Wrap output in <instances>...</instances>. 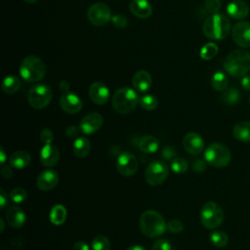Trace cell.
<instances>
[{
	"mask_svg": "<svg viewBox=\"0 0 250 250\" xmlns=\"http://www.w3.org/2000/svg\"><path fill=\"white\" fill-rule=\"evenodd\" d=\"M225 70L233 77H243L250 71V53L244 49L230 52L224 60Z\"/></svg>",
	"mask_w": 250,
	"mask_h": 250,
	"instance_id": "obj_1",
	"label": "cell"
},
{
	"mask_svg": "<svg viewBox=\"0 0 250 250\" xmlns=\"http://www.w3.org/2000/svg\"><path fill=\"white\" fill-rule=\"evenodd\" d=\"M139 227L144 235L149 238H154L165 232L167 224L164 218L157 211L146 210L140 217Z\"/></svg>",
	"mask_w": 250,
	"mask_h": 250,
	"instance_id": "obj_2",
	"label": "cell"
},
{
	"mask_svg": "<svg viewBox=\"0 0 250 250\" xmlns=\"http://www.w3.org/2000/svg\"><path fill=\"white\" fill-rule=\"evenodd\" d=\"M202 31L204 35L210 39H225L230 31V23L229 19L223 14H212L203 22Z\"/></svg>",
	"mask_w": 250,
	"mask_h": 250,
	"instance_id": "obj_3",
	"label": "cell"
},
{
	"mask_svg": "<svg viewBox=\"0 0 250 250\" xmlns=\"http://www.w3.org/2000/svg\"><path fill=\"white\" fill-rule=\"evenodd\" d=\"M140 102V98L135 89L130 87L119 88L112 96L111 104L115 111L127 114L134 110Z\"/></svg>",
	"mask_w": 250,
	"mask_h": 250,
	"instance_id": "obj_4",
	"label": "cell"
},
{
	"mask_svg": "<svg viewBox=\"0 0 250 250\" xmlns=\"http://www.w3.org/2000/svg\"><path fill=\"white\" fill-rule=\"evenodd\" d=\"M20 74L26 82H37L44 78L46 74V65L37 56L25 57L20 66Z\"/></svg>",
	"mask_w": 250,
	"mask_h": 250,
	"instance_id": "obj_5",
	"label": "cell"
},
{
	"mask_svg": "<svg viewBox=\"0 0 250 250\" xmlns=\"http://www.w3.org/2000/svg\"><path fill=\"white\" fill-rule=\"evenodd\" d=\"M204 159L209 165L215 168H223L228 166L230 162V150L224 144L213 143L206 147Z\"/></svg>",
	"mask_w": 250,
	"mask_h": 250,
	"instance_id": "obj_6",
	"label": "cell"
},
{
	"mask_svg": "<svg viewBox=\"0 0 250 250\" xmlns=\"http://www.w3.org/2000/svg\"><path fill=\"white\" fill-rule=\"evenodd\" d=\"M200 221L206 229H214L218 228L224 221V211L222 207L214 201L206 202L200 210Z\"/></svg>",
	"mask_w": 250,
	"mask_h": 250,
	"instance_id": "obj_7",
	"label": "cell"
},
{
	"mask_svg": "<svg viewBox=\"0 0 250 250\" xmlns=\"http://www.w3.org/2000/svg\"><path fill=\"white\" fill-rule=\"evenodd\" d=\"M52 89L46 84L33 85L27 94V101L31 107L35 109H42L46 107L52 100Z\"/></svg>",
	"mask_w": 250,
	"mask_h": 250,
	"instance_id": "obj_8",
	"label": "cell"
},
{
	"mask_svg": "<svg viewBox=\"0 0 250 250\" xmlns=\"http://www.w3.org/2000/svg\"><path fill=\"white\" fill-rule=\"evenodd\" d=\"M168 175L169 168L162 160L151 161L145 171L146 182L152 187L161 185L167 179Z\"/></svg>",
	"mask_w": 250,
	"mask_h": 250,
	"instance_id": "obj_9",
	"label": "cell"
},
{
	"mask_svg": "<svg viewBox=\"0 0 250 250\" xmlns=\"http://www.w3.org/2000/svg\"><path fill=\"white\" fill-rule=\"evenodd\" d=\"M87 17L92 24L102 26L105 25L111 20V12L106 4L98 2L89 7Z\"/></svg>",
	"mask_w": 250,
	"mask_h": 250,
	"instance_id": "obj_10",
	"label": "cell"
},
{
	"mask_svg": "<svg viewBox=\"0 0 250 250\" xmlns=\"http://www.w3.org/2000/svg\"><path fill=\"white\" fill-rule=\"evenodd\" d=\"M116 169L122 176L130 177L134 175L138 169L137 157L129 151L121 152L116 159Z\"/></svg>",
	"mask_w": 250,
	"mask_h": 250,
	"instance_id": "obj_11",
	"label": "cell"
},
{
	"mask_svg": "<svg viewBox=\"0 0 250 250\" xmlns=\"http://www.w3.org/2000/svg\"><path fill=\"white\" fill-rule=\"evenodd\" d=\"M231 37L236 45L245 49L250 47V22L238 21L231 29Z\"/></svg>",
	"mask_w": 250,
	"mask_h": 250,
	"instance_id": "obj_12",
	"label": "cell"
},
{
	"mask_svg": "<svg viewBox=\"0 0 250 250\" xmlns=\"http://www.w3.org/2000/svg\"><path fill=\"white\" fill-rule=\"evenodd\" d=\"M61 108L69 114H75L82 109L83 103L79 96L72 92H64L60 98Z\"/></svg>",
	"mask_w": 250,
	"mask_h": 250,
	"instance_id": "obj_13",
	"label": "cell"
},
{
	"mask_svg": "<svg viewBox=\"0 0 250 250\" xmlns=\"http://www.w3.org/2000/svg\"><path fill=\"white\" fill-rule=\"evenodd\" d=\"M103 122L104 118L99 112H91L80 120L79 128L83 134L91 135L96 133L103 126Z\"/></svg>",
	"mask_w": 250,
	"mask_h": 250,
	"instance_id": "obj_14",
	"label": "cell"
},
{
	"mask_svg": "<svg viewBox=\"0 0 250 250\" xmlns=\"http://www.w3.org/2000/svg\"><path fill=\"white\" fill-rule=\"evenodd\" d=\"M183 146L186 151H188L189 154L198 155L204 149V141L199 134L189 132L185 135L183 139Z\"/></svg>",
	"mask_w": 250,
	"mask_h": 250,
	"instance_id": "obj_15",
	"label": "cell"
},
{
	"mask_svg": "<svg viewBox=\"0 0 250 250\" xmlns=\"http://www.w3.org/2000/svg\"><path fill=\"white\" fill-rule=\"evenodd\" d=\"M60 177L57 171L53 169H47L41 172L36 179V186L42 191H48L53 189L59 183Z\"/></svg>",
	"mask_w": 250,
	"mask_h": 250,
	"instance_id": "obj_16",
	"label": "cell"
},
{
	"mask_svg": "<svg viewBox=\"0 0 250 250\" xmlns=\"http://www.w3.org/2000/svg\"><path fill=\"white\" fill-rule=\"evenodd\" d=\"M89 97L91 101L99 105L106 104L109 98V90L107 86L102 82H94L89 87Z\"/></svg>",
	"mask_w": 250,
	"mask_h": 250,
	"instance_id": "obj_17",
	"label": "cell"
},
{
	"mask_svg": "<svg viewBox=\"0 0 250 250\" xmlns=\"http://www.w3.org/2000/svg\"><path fill=\"white\" fill-rule=\"evenodd\" d=\"M60 160V150L53 144H46L40 150V161L45 167H53Z\"/></svg>",
	"mask_w": 250,
	"mask_h": 250,
	"instance_id": "obj_18",
	"label": "cell"
},
{
	"mask_svg": "<svg viewBox=\"0 0 250 250\" xmlns=\"http://www.w3.org/2000/svg\"><path fill=\"white\" fill-rule=\"evenodd\" d=\"M132 85L137 92L145 93L148 91L152 85V78L150 73L145 69L138 70L133 75Z\"/></svg>",
	"mask_w": 250,
	"mask_h": 250,
	"instance_id": "obj_19",
	"label": "cell"
},
{
	"mask_svg": "<svg viewBox=\"0 0 250 250\" xmlns=\"http://www.w3.org/2000/svg\"><path fill=\"white\" fill-rule=\"evenodd\" d=\"M228 15L234 20H242L249 14V6L243 0H232L227 6Z\"/></svg>",
	"mask_w": 250,
	"mask_h": 250,
	"instance_id": "obj_20",
	"label": "cell"
},
{
	"mask_svg": "<svg viewBox=\"0 0 250 250\" xmlns=\"http://www.w3.org/2000/svg\"><path fill=\"white\" fill-rule=\"evenodd\" d=\"M5 219L9 226L19 229L21 228L25 223V213L21 207L11 206L6 212Z\"/></svg>",
	"mask_w": 250,
	"mask_h": 250,
	"instance_id": "obj_21",
	"label": "cell"
},
{
	"mask_svg": "<svg viewBox=\"0 0 250 250\" xmlns=\"http://www.w3.org/2000/svg\"><path fill=\"white\" fill-rule=\"evenodd\" d=\"M130 11L137 18L146 19L152 14V6L148 0H132Z\"/></svg>",
	"mask_w": 250,
	"mask_h": 250,
	"instance_id": "obj_22",
	"label": "cell"
},
{
	"mask_svg": "<svg viewBox=\"0 0 250 250\" xmlns=\"http://www.w3.org/2000/svg\"><path fill=\"white\" fill-rule=\"evenodd\" d=\"M31 161L30 154L25 150H18L11 154L9 158V163L11 167L16 169H23L29 165Z\"/></svg>",
	"mask_w": 250,
	"mask_h": 250,
	"instance_id": "obj_23",
	"label": "cell"
},
{
	"mask_svg": "<svg viewBox=\"0 0 250 250\" xmlns=\"http://www.w3.org/2000/svg\"><path fill=\"white\" fill-rule=\"evenodd\" d=\"M139 147L143 152L154 153L159 147V141L152 135H145L140 139Z\"/></svg>",
	"mask_w": 250,
	"mask_h": 250,
	"instance_id": "obj_24",
	"label": "cell"
},
{
	"mask_svg": "<svg viewBox=\"0 0 250 250\" xmlns=\"http://www.w3.org/2000/svg\"><path fill=\"white\" fill-rule=\"evenodd\" d=\"M233 137L241 142H250V121H240L233 126Z\"/></svg>",
	"mask_w": 250,
	"mask_h": 250,
	"instance_id": "obj_25",
	"label": "cell"
},
{
	"mask_svg": "<svg viewBox=\"0 0 250 250\" xmlns=\"http://www.w3.org/2000/svg\"><path fill=\"white\" fill-rule=\"evenodd\" d=\"M91 144L86 137H78L75 139L73 143V152L77 157H86L89 154Z\"/></svg>",
	"mask_w": 250,
	"mask_h": 250,
	"instance_id": "obj_26",
	"label": "cell"
},
{
	"mask_svg": "<svg viewBox=\"0 0 250 250\" xmlns=\"http://www.w3.org/2000/svg\"><path fill=\"white\" fill-rule=\"evenodd\" d=\"M66 214V209L63 205L56 204L50 211V221L55 226H61L65 222Z\"/></svg>",
	"mask_w": 250,
	"mask_h": 250,
	"instance_id": "obj_27",
	"label": "cell"
},
{
	"mask_svg": "<svg viewBox=\"0 0 250 250\" xmlns=\"http://www.w3.org/2000/svg\"><path fill=\"white\" fill-rule=\"evenodd\" d=\"M211 85L216 91H225L229 85V78L224 71L218 70L211 77Z\"/></svg>",
	"mask_w": 250,
	"mask_h": 250,
	"instance_id": "obj_28",
	"label": "cell"
},
{
	"mask_svg": "<svg viewBox=\"0 0 250 250\" xmlns=\"http://www.w3.org/2000/svg\"><path fill=\"white\" fill-rule=\"evenodd\" d=\"M21 84V80L17 76L9 75L5 77L2 82V90L4 93L12 95L19 91Z\"/></svg>",
	"mask_w": 250,
	"mask_h": 250,
	"instance_id": "obj_29",
	"label": "cell"
},
{
	"mask_svg": "<svg viewBox=\"0 0 250 250\" xmlns=\"http://www.w3.org/2000/svg\"><path fill=\"white\" fill-rule=\"evenodd\" d=\"M222 101L224 102V104H226L228 105H234L237 103H239L240 93H239L238 89H236L234 87L227 88L222 95Z\"/></svg>",
	"mask_w": 250,
	"mask_h": 250,
	"instance_id": "obj_30",
	"label": "cell"
},
{
	"mask_svg": "<svg viewBox=\"0 0 250 250\" xmlns=\"http://www.w3.org/2000/svg\"><path fill=\"white\" fill-rule=\"evenodd\" d=\"M210 241L212 244L218 248H224L228 245L229 243V236L228 234L220 229H215L213 230L210 235Z\"/></svg>",
	"mask_w": 250,
	"mask_h": 250,
	"instance_id": "obj_31",
	"label": "cell"
},
{
	"mask_svg": "<svg viewBox=\"0 0 250 250\" xmlns=\"http://www.w3.org/2000/svg\"><path fill=\"white\" fill-rule=\"evenodd\" d=\"M218 52H219V48H218L217 44H215L214 42H208L202 46V48L200 49L199 55H200L201 59L208 61V60H211L214 57H216Z\"/></svg>",
	"mask_w": 250,
	"mask_h": 250,
	"instance_id": "obj_32",
	"label": "cell"
},
{
	"mask_svg": "<svg viewBox=\"0 0 250 250\" xmlns=\"http://www.w3.org/2000/svg\"><path fill=\"white\" fill-rule=\"evenodd\" d=\"M139 104L146 110H153L158 105V100L155 96L147 94L140 98Z\"/></svg>",
	"mask_w": 250,
	"mask_h": 250,
	"instance_id": "obj_33",
	"label": "cell"
},
{
	"mask_svg": "<svg viewBox=\"0 0 250 250\" xmlns=\"http://www.w3.org/2000/svg\"><path fill=\"white\" fill-rule=\"evenodd\" d=\"M92 250H110V241L105 235H97L91 244Z\"/></svg>",
	"mask_w": 250,
	"mask_h": 250,
	"instance_id": "obj_34",
	"label": "cell"
},
{
	"mask_svg": "<svg viewBox=\"0 0 250 250\" xmlns=\"http://www.w3.org/2000/svg\"><path fill=\"white\" fill-rule=\"evenodd\" d=\"M188 168V163L184 157H175L171 162V169L176 174H184Z\"/></svg>",
	"mask_w": 250,
	"mask_h": 250,
	"instance_id": "obj_35",
	"label": "cell"
},
{
	"mask_svg": "<svg viewBox=\"0 0 250 250\" xmlns=\"http://www.w3.org/2000/svg\"><path fill=\"white\" fill-rule=\"evenodd\" d=\"M10 198L15 203H22L27 198V192L22 188H15L10 191Z\"/></svg>",
	"mask_w": 250,
	"mask_h": 250,
	"instance_id": "obj_36",
	"label": "cell"
},
{
	"mask_svg": "<svg viewBox=\"0 0 250 250\" xmlns=\"http://www.w3.org/2000/svg\"><path fill=\"white\" fill-rule=\"evenodd\" d=\"M167 229L172 233H180L184 229V224L180 220L173 219L167 223Z\"/></svg>",
	"mask_w": 250,
	"mask_h": 250,
	"instance_id": "obj_37",
	"label": "cell"
},
{
	"mask_svg": "<svg viewBox=\"0 0 250 250\" xmlns=\"http://www.w3.org/2000/svg\"><path fill=\"white\" fill-rule=\"evenodd\" d=\"M111 22L117 28H124L128 25V19L122 14H117L111 17Z\"/></svg>",
	"mask_w": 250,
	"mask_h": 250,
	"instance_id": "obj_38",
	"label": "cell"
},
{
	"mask_svg": "<svg viewBox=\"0 0 250 250\" xmlns=\"http://www.w3.org/2000/svg\"><path fill=\"white\" fill-rule=\"evenodd\" d=\"M151 250H173V247L169 240L159 238L152 244Z\"/></svg>",
	"mask_w": 250,
	"mask_h": 250,
	"instance_id": "obj_39",
	"label": "cell"
},
{
	"mask_svg": "<svg viewBox=\"0 0 250 250\" xmlns=\"http://www.w3.org/2000/svg\"><path fill=\"white\" fill-rule=\"evenodd\" d=\"M204 6L211 14H217L221 8V0H205Z\"/></svg>",
	"mask_w": 250,
	"mask_h": 250,
	"instance_id": "obj_40",
	"label": "cell"
},
{
	"mask_svg": "<svg viewBox=\"0 0 250 250\" xmlns=\"http://www.w3.org/2000/svg\"><path fill=\"white\" fill-rule=\"evenodd\" d=\"M40 140L42 143L46 144H52L54 141V133L49 128H44L40 132Z\"/></svg>",
	"mask_w": 250,
	"mask_h": 250,
	"instance_id": "obj_41",
	"label": "cell"
},
{
	"mask_svg": "<svg viewBox=\"0 0 250 250\" xmlns=\"http://www.w3.org/2000/svg\"><path fill=\"white\" fill-rule=\"evenodd\" d=\"M206 160L204 159H196L193 163H192V169H193V171H195V172H198V173H200V172H203L205 169H206Z\"/></svg>",
	"mask_w": 250,
	"mask_h": 250,
	"instance_id": "obj_42",
	"label": "cell"
},
{
	"mask_svg": "<svg viewBox=\"0 0 250 250\" xmlns=\"http://www.w3.org/2000/svg\"><path fill=\"white\" fill-rule=\"evenodd\" d=\"M79 131H80L79 126L70 125V126L66 127V129H65V136L67 138H76V137H78Z\"/></svg>",
	"mask_w": 250,
	"mask_h": 250,
	"instance_id": "obj_43",
	"label": "cell"
},
{
	"mask_svg": "<svg viewBox=\"0 0 250 250\" xmlns=\"http://www.w3.org/2000/svg\"><path fill=\"white\" fill-rule=\"evenodd\" d=\"M161 155H162L165 159L169 160V159L175 158L176 152H175V150H174L172 147H170V146H166V147H164V148H163Z\"/></svg>",
	"mask_w": 250,
	"mask_h": 250,
	"instance_id": "obj_44",
	"label": "cell"
},
{
	"mask_svg": "<svg viewBox=\"0 0 250 250\" xmlns=\"http://www.w3.org/2000/svg\"><path fill=\"white\" fill-rule=\"evenodd\" d=\"M1 174L4 179H11L13 177V170L10 166L2 164L1 167Z\"/></svg>",
	"mask_w": 250,
	"mask_h": 250,
	"instance_id": "obj_45",
	"label": "cell"
},
{
	"mask_svg": "<svg viewBox=\"0 0 250 250\" xmlns=\"http://www.w3.org/2000/svg\"><path fill=\"white\" fill-rule=\"evenodd\" d=\"M0 204H1V209H4L8 204V195L3 188L0 189Z\"/></svg>",
	"mask_w": 250,
	"mask_h": 250,
	"instance_id": "obj_46",
	"label": "cell"
},
{
	"mask_svg": "<svg viewBox=\"0 0 250 250\" xmlns=\"http://www.w3.org/2000/svg\"><path fill=\"white\" fill-rule=\"evenodd\" d=\"M73 250H90V247L86 242L80 240V241H76L74 243Z\"/></svg>",
	"mask_w": 250,
	"mask_h": 250,
	"instance_id": "obj_47",
	"label": "cell"
},
{
	"mask_svg": "<svg viewBox=\"0 0 250 250\" xmlns=\"http://www.w3.org/2000/svg\"><path fill=\"white\" fill-rule=\"evenodd\" d=\"M241 86L245 90H250V75H245L242 77Z\"/></svg>",
	"mask_w": 250,
	"mask_h": 250,
	"instance_id": "obj_48",
	"label": "cell"
},
{
	"mask_svg": "<svg viewBox=\"0 0 250 250\" xmlns=\"http://www.w3.org/2000/svg\"><path fill=\"white\" fill-rule=\"evenodd\" d=\"M5 161H6V152L3 148V146H1V148H0V162H1V164H4Z\"/></svg>",
	"mask_w": 250,
	"mask_h": 250,
	"instance_id": "obj_49",
	"label": "cell"
},
{
	"mask_svg": "<svg viewBox=\"0 0 250 250\" xmlns=\"http://www.w3.org/2000/svg\"><path fill=\"white\" fill-rule=\"evenodd\" d=\"M126 250H146V249L142 245H131Z\"/></svg>",
	"mask_w": 250,
	"mask_h": 250,
	"instance_id": "obj_50",
	"label": "cell"
},
{
	"mask_svg": "<svg viewBox=\"0 0 250 250\" xmlns=\"http://www.w3.org/2000/svg\"><path fill=\"white\" fill-rule=\"evenodd\" d=\"M60 87H61V89L63 90L64 92H67V90H68V88H69V85H68V83H67L66 81H62L61 84H60Z\"/></svg>",
	"mask_w": 250,
	"mask_h": 250,
	"instance_id": "obj_51",
	"label": "cell"
},
{
	"mask_svg": "<svg viewBox=\"0 0 250 250\" xmlns=\"http://www.w3.org/2000/svg\"><path fill=\"white\" fill-rule=\"evenodd\" d=\"M0 224H1L0 232H3V230H4V221H3V219H0Z\"/></svg>",
	"mask_w": 250,
	"mask_h": 250,
	"instance_id": "obj_52",
	"label": "cell"
},
{
	"mask_svg": "<svg viewBox=\"0 0 250 250\" xmlns=\"http://www.w3.org/2000/svg\"><path fill=\"white\" fill-rule=\"evenodd\" d=\"M23 1H25V2H27V3H34V2H36L37 0H23Z\"/></svg>",
	"mask_w": 250,
	"mask_h": 250,
	"instance_id": "obj_53",
	"label": "cell"
},
{
	"mask_svg": "<svg viewBox=\"0 0 250 250\" xmlns=\"http://www.w3.org/2000/svg\"><path fill=\"white\" fill-rule=\"evenodd\" d=\"M249 103H250V97H249Z\"/></svg>",
	"mask_w": 250,
	"mask_h": 250,
	"instance_id": "obj_54",
	"label": "cell"
}]
</instances>
